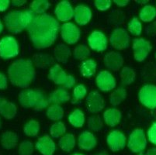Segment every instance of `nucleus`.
I'll list each match as a JSON object with an SVG mask.
<instances>
[{
    "label": "nucleus",
    "instance_id": "f257e3e1",
    "mask_svg": "<svg viewBox=\"0 0 156 155\" xmlns=\"http://www.w3.org/2000/svg\"><path fill=\"white\" fill-rule=\"evenodd\" d=\"M59 23L49 14L35 16L27 28L30 39L37 49L51 47L58 37Z\"/></svg>",
    "mask_w": 156,
    "mask_h": 155
},
{
    "label": "nucleus",
    "instance_id": "f03ea898",
    "mask_svg": "<svg viewBox=\"0 0 156 155\" xmlns=\"http://www.w3.org/2000/svg\"><path fill=\"white\" fill-rule=\"evenodd\" d=\"M35 75L34 66L30 60H16L8 68V76L11 83L23 89L29 87Z\"/></svg>",
    "mask_w": 156,
    "mask_h": 155
},
{
    "label": "nucleus",
    "instance_id": "7ed1b4c3",
    "mask_svg": "<svg viewBox=\"0 0 156 155\" xmlns=\"http://www.w3.org/2000/svg\"><path fill=\"white\" fill-rule=\"evenodd\" d=\"M36 14L30 10H15L8 12L4 16L7 30L12 33H18L27 29Z\"/></svg>",
    "mask_w": 156,
    "mask_h": 155
},
{
    "label": "nucleus",
    "instance_id": "20e7f679",
    "mask_svg": "<svg viewBox=\"0 0 156 155\" xmlns=\"http://www.w3.org/2000/svg\"><path fill=\"white\" fill-rule=\"evenodd\" d=\"M19 102L24 108L42 110L50 104L49 98L40 89H26L19 94Z\"/></svg>",
    "mask_w": 156,
    "mask_h": 155
},
{
    "label": "nucleus",
    "instance_id": "39448f33",
    "mask_svg": "<svg viewBox=\"0 0 156 155\" xmlns=\"http://www.w3.org/2000/svg\"><path fill=\"white\" fill-rule=\"evenodd\" d=\"M48 78L56 85H62L67 89H72L76 84V79L74 77L68 75L59 65H55L50 68Z\"/></svg>",
    "mask_w": 156,
    "mask_h": 155
},
{
    "label": "nucleus",
    "instance_id": "423d86ee",
    "mask_svg": "<svg viewBox=\"0 0 156 155\" xmlns=\"http://www.w3.org/2000/svg\"><path fill=\"white\" fill-rule=\"evenodd\" d=\"M19 55V45L12 36L4 37L0 40V57L2 59H10Z\"/></svg>",
    "mask_w": 156,
    "mask_h": 155
},
{
    "label": "nucleus",
    "instance_id": "0eeeda50",
    "mask_svg": "<svg viewBox=\"0 0 156 155\" xmlns=\"http://www.w3.org/2000/svg\"><path fill=\"white\" fill-rule=\"evenodd\" d=\"M127 147L134 153H141L147 147V139L144 130H134L129 136Z\"/></svg>",
    "mask_w": 156,
    "mask_h": 155
},
{
    "label": "nucleus",
    "instance_id": "6e6552de",
    "mask_svg": "<svg viewBox=\"0 0 156 155\" xmlns=\"http://www.w3.org/2000/svg\"><path fill=\"white\" fill-rule=\"evenodd\" d=\"M140 102L150 109L156 108V86L154 85H144L138 93Z\"/></svg>",
    "mask_w": 156,
    "mask_h": 155
},
{
    "label": "nucleus",
    "instance_id": "1a4fd4ad",
    "mask_svg": "<svg viewBox=\"0 0 156 155\" xmlns=\"http://www.w3.org/2000/svg\"><path fill=\"white\" fill-rule=\"evenodd\" d=\"M130 38L127 31L122 28H117L111 33L110 42L113 48L117 50L126 49L130 45Z\"/></svg>",
    "mask_w": 156,
    "mask_h": 155
},
{
    "label": "nucleus",
    "instance_id": "9d476101",
    "mask_svg": "<svg viewBox=\"0 0 156 155\" xmlns=\"http://www.w3.org/2000/svg\"><path fill=\"white\" fill-rule=\"evenodd\" d=\"M132 48L134 59L137 62H143L150 53L151 45L149 41H146L144 38H137L133 41Z\"/></svg>",
    "mask_w": 156,
    "mask_h": 155
},
{
    "label": "nucleus",
    "instance_id": "9b49d317",
    "mask_svg": "<svg viewBox=\"0 0 156 155\" xmlns=\"http://www.w3.org/2000/svg\"><path fill=\"white\" fill-rule=\"evenodd\" d=\"M61 35L63 41L68 44H74L80 37V30L72 23H66L61 26Z\"/></svg>",
    "mask_w": 156,
    "mask_h": 155
},
{
    "label": "nucleus",
    "instance_id": "f8f14e48",
    "mask_svg": "<svg viewBox=\"0 0 156 155\" xmlns=\"http://www.w3.org/2000/svg\"><path fill=\"white\" fill-rule=\"evenodd\" d=\"M88 44L90 48L96 51H103L108 46V39L103 33L93 31L88 38Z\"/></svg>",
    "mask_w": 156,
    "mask_h": 155
},
{
    "label": "nucleus",
    "instance_id": "ddd939ff",
    "mask_svg": "<svg viewBox=\"0 0 156 155\" xmlns=\"http://www.w3.org/2000/svg\"><path fill=\"white\" fill-rule=\"evenodd\" d=\"M106 142L112 151H119L126 146L127 138L125 135L119 130H113L107 136Z\"/></svg>",
    "mask_w": 156,
    "mask_h": 155
},
{
    "label": "nucleus",
    "instance_id": "4468645a",
    "mask_svg": "<svg viewBox=\"0 0 156 155\" xmlns=\"http://www.w3.org/2000/svg\"><path fill=\"white\" fill-rule=\"evenodd\" d=\"M96 82L98 88L103 92H110L116 87L114 77L107 71H102L98 74Z\"/></svg>",
    "mask_w": 156,
    "mask_h": 155
},
{
    "label": "nucleus",
    "instance_id": "2eb2a0df",
    "mask_svg": "<svg viewBox=\"0 0 156 155\" xmlns=\"http://www.w3.org/2000/svg\"><path fill=\"white\" fill-rule=\"evenodd\" d=\"M86 104L89 113H99L104 107V100L97 91H93L86 98Z\"/></svg>",
    "mask_w": 156,
    "mask_h": 155
},
{
    "label": "nucleus",
    "instance_id": "dca6fc26",
    "mask_svg": "<svg viewBox=\"0 0 156 155\" xmlns=\"http://www.w3.org/2000/svg\"><path fill=\"white\" fill-rule=\"evenodd\" d=\"M103 62L105 66L108 69L117 72L124 65V58L120 54L111 51L105 55Z\"/></svg>",
    "mask_w": 156,
    "mask_h": 155
},
{
    "label": "nucleus",
    "instance_id": "f3484780",
    "mask_svg": "<svg viewBox=\"0 0 156 155\" xmlns=\"http://www.w3.org/2000/svg\"><path fill=\"white\" fill-rule=\"evenodd\" d=\"M55 13L59 20L65 22L72 19L74 16V9L70 2L68 1H62L57 5Z\"/></svg>",
    "mask_w": 156,
    "mask_h": 155
},
{
    "label": "nucleus",
    "instance_id": "a211bd4d",
    "mask_svg": "<svg viewBox=\"0 0 156 155\" xmlns=\"http://www.w3.org/2000/svg\"><path fill=\"white\" fill-rule=\"evenodd\" d=\"M35 147L41 154L53 155L56 149V145L50 136L45 135L38 139Z\"/></svg>",
    "mask_w": 156,
    "mask_h": 155
},
{
    "label": "nucleus",
    "instance_id": "6ab92c4d",
    "mask_svg": "<svg viewBox=\"0 0 156 155\" xmlns=\"http://www.w3.org/2000/svg\"><path fill=\"white\" fill-rule=\"evenodd\" d=\"M74 18L79 26H84L91 19L92 12L86 5H79L74 9Z\"/></svg>",
    "mask_w": 156,
    "mask_h": 155
},
{
    "label": "nucleus",
    "instance_id": "aec40b11",
    "mask_svg": "<svg viewBox=\"0 0 156 155\" xmlns=\"http://www.w3.org/2000/svg\"><path fill=\"white\" fill-rule=\"evenodd\" d=\"M97 144L96 136L90 132L84 131L79 136L78 145L79 147L84 150H91Z\"/></svg>",
    "mask_w": 156,
    "mask_h": 155
},
{
    "label": "nucleus",
    "instance_id": "412c9836",
    "mask_svg": "<svg viewBox=\"0 0 156 155\" xmlns=\"http://www.w3.org/2000/svg\"><path fill=\"white\" fill-rule=\"evenodd\" d=\"M122 117V113L119 109H108L103 113V119L105 123L109 126H117L120 123Z\"/></svg>",
    "mask_w": 156,
    "mask_h": 155
},
{
    "label": "nucleus",
    "instance_id": "4be33fe9",
    "mask_svg": "<svg viewBox=\"0 0 156 155\" xmlns=\"http://www.w3.org/2000/svg\"><path fill=\"white\" fill-rule=\"evenodd\" d=\"M17 108L12 102L2 99L0 102V114L5 119H11L16 115Z\"/></svg>",
    "mask_w": 156,
    "mask_h": 155
},
{
    "label": "nucleus",
    "instance_id": "5701e85b",
    "mask_svg": "<svg viewBox=\"0 0 156 155\" xmlns=\"http://www.w3.org/2000/svg\"><path fill=\"white\" fill-rule=\"evenodd\" d=\"M50 102H54L55 104H62L65 103L70 99V95L67 90H65L63 88H59L54 91L49 96Z\"/></svg>",
    "mask_w": 156,
    "mask_h": 155
},
{
    "label": "nucleus",
    "instance_id": "b1692460",
    "mask_svg": "<svg viewBox=\"0 0 156 155\" xmlns=\"http://www.w3.org/2000/svg\"><path fill=\"white\" fill-rule=\"evenodd\" d=\"M71 50L63 44H58L54 50V55L55 59L61 63H67L69 57L71 56Z\"/></svg>",
    "mask_w": 156,
    "mask_h": 155
},
{
    "label": "nucleus",
    "instance_id": "393cba45",
    "mask_svg": "<svg viewBox=\"0 0 156 155\" xmlns=\"http://www.w3.org/2000/svg\"><path fill=\"white\" fill-rule=\"evenodd\" d=\"M18 141V136L15 133L7 131L2 133L1 136V144L2 147L7 150L16 147Z\"/></svg>",
    "mask_w": 156,
    "mask_h": 155
},
{
    "label": "nucleus",
    "instance_id": "a878e982",
    "mask_svg": "<svg viewBox=\"0 0 156 155\" xmlns=\"http://www.w3.org/2000/svg\"><path fill=\"white\" fill-rule=\"evenodd\" d=\"M96 62L93 59H88L84 61L80 66V72L83 77L90 78L93 76L96 71Z\"/></svg>",
    "mask_w": 156,
    "mask_h": 155
},
{
    "label": "nucleus",
    "instance_id": "bb28decb",
    "mask_svg": "<svg viewBox=\"0 0 156 155\" xmlns=\"http://www.w3.org/2000/svg\"><path fill=\"white\" fill-rule=\"evenodd\" d=\"M33 61H34V64L40 68H48L50 65H53L55 62L54 58L51 55H46V54L35 55L33 58Z\"/></svg>",
    "mask_w": 156,
    "mask_h": 155
},
{
    "label": "nucleus",
    "instance_id": "cd10ccee",
    "mask_svg": "<svg viewBox=\"0 0 156 155\" xmlns=\"http://www.w3.org/2000/svg\"><path fill=\"white\" fill-rule=\"evenodd\" d=\"M58 145L60 148L65 152H70L76 146V139L74 135L67 133L62 136L59 140Z\"/></svg>",
    "mask_w": 156,
    "mask_h": 155
},
{
    "label": "nucleus",
    "instance_id": "c85d7f7f",
    "mask_svg": "<svg viewBox=\"0 0 156 155\" xmlns=\"http://www.w3.org/2000/svg\"><path fill=\"white\" fill-rule=\"evenodd\" d=\"M69 123L74 127H82L85 123V115L80 109H76L70 113L69 116Z\"/></svg>",
    "mask_w": 156,
    "mask_h": 155
},
{
    "label": "nucleus",
    "instance_id": "c756f323",
    "mask_svg": "<svg viewBox=\"0 0 156 155\" xmlns=\"http://www.w3.org/2000/svg\"><path fill=\"white\" fill-rule=\"evenodd\" d=\"M120 81H121L122 85H129L134 82L135 80L136 74L135 72L132 68L125 67L120 72Z\"/></svg>",
    "mask_w": 156,
    "mask_h": 155
},
{
    "label": "nucleus",
    "instance_id": "7c9ffc66",
    "mask_svg": "<svg viewBox=\"0 0 156 155\" xmlns=\"http://www.w3.org/2000/svg\"><path fill=\"white\" fill-rule=\"evenodd\" d=\"M50 2L47 0H35L30 5V9L35 14H44L45 11L50 7Z\"/></svg>",
    "mask_w": 156,
    "mask_h": 155
},
{
    "label": "nucleus",
    "instance_id": "2f4dec72",
    "mask_svg": "<svg viewBox=\"0 0 156 155\" xmlns=\"http://www.w3.org/2000/svg\"><path fill=\"white\" fill-rule=\"evenodd\" d=\"M47 116L51 120L58 121L63 118L64 110L63 108L58 104H54L49 106L47 110Z\"/></svg>",
    "mask_w": 156,
    "mask_h": 155
},
{
    "label": "nucleus",
    "instance_id": "473e14b6",
    "mask_svg": "<svg viewBox=\"0 0 156 155\" xmlns=\"http://www.w3.org/2000/svg\"><path fill=\"white\" fill-rule=\"evenodd\" d=\"M139 16L144 22H151L156 17V9L152 5H145L140 11Z\"/></svg>",
    "mask_w": 156,
    "mask_h": 155
},
{
    "label": "nucleus",
    "instance_id": "72a5a7b5",
    "mask_svg": "<svg viewBox=\"0 0 156 155\" xmlns=\"http://www.w3.org/2000/svg\"><path fill=\"white\" fill-rule=\"evenodd\" d=\"M126 97H127L126 89L122 87L118 88L110 95V103L114 106H118L126 99Z\"/></svg>",
    "mask_w": 156,
    "mask_h": 155
},
{
    "label": "nucleus",
    "instance_id": "f704fd0d",
    "mask_svg": "<svg viewBox=\"0 0 156 155\" xmlns=\"http://www.w3.org/2000/svg\"><path fill=\"white\" fill-rule=\"evenodd\" d=\"M40 130V124L36 120H30L23 127L24 133L29 136H35L38 134Z\"/></svg>",
    "mask_w": 156,
    "mask_h": 155
},
{
    "label": "nucleus",
    "instance_id": "c9c22d12",
    "mask_svg": "<svg viewBox=\"0 0 156 155\" xmlns=\"http://www.w3.org/2000/svg\"><path fill=\"white\" fill-rule=\"evenodd\" d=\"M90 55V51L86 45H78L73 51L74 58L77 60H84Z\"/></svg>",
    "mask_w": 156,
    "mask_h": 155
},
{
    "label": "nucleus",
    "instance_id": "e433bc0d",
    "mask_svg": "<svg viewBox=\"0 0 156 155\" xmlns=\"http://www.w3.org/2000/svg\"><path fill=\"white\" fill-rule=\"evenodd\" d=\"M66 132L65 125L62 122H57L54 123L50 129L51 136L53 138H58Z\"/></svg>",
    "mask_w": 156,
    "mask_h": 155
},
{
    "label": "nucleus",
    "instance_id": "4c0bfd02",
    "mask_svg": "<svg viewBox=\"0 0 156 155\" xmlns=\"http://www.w3.org/2000/svg\"><path fill=\"white\" fill-rule=\"evenodd\" d=\"M88 127L93 131H100L103 127V123L101 118L98 116H91L88 119Z\"/></svg>",
    "mask_w": 156,
    "mask_h": 155
},
{
    "label": "nucleus",
    "instance_id": "58836bf2",
    "mask_svg": "<svg viewBox=\"0 0 156 155\" xmlns=\"http://www.w3.org/2000/svg\"><path fill=\"white\" fill-rule=\"evenodd\" d=\"M128 30L134 36H139L142 31L141 22L137 18H133L128 23Z\"/></svg>",
    "mask_w": 156,
    "mask_h": 155
},
{
    "label": "nucleus",
    "instance_id": "ea45409f",
    "mask_svg": "<svg viewBox=\"0 0 156 155\" xmlns=\"http://www.w3.org/2000/svg\"><path fill=\"white\" fill-rule=\"evenodd\" d=\"M87 94V89L83 85H77L73 91V97L74 99L72 101L73 103H75L77 101L81 100V99H84L85 96Z\"/></svg>",
    "mask_w": 156,
    "mask_h": 155
},
{
    "label": "nucleus",
    "instance_id": "a19ab883",
    "mask_svg": "<svg viewBox=\"0 0 156 155\" xmlns=\"http://www.w3.org/2000/svg\"><path fill=\"white\" fill-rule=\"evenodd\" d=\"M33 152H34V145L32 142L29 140H25L20 144V155H32Z\"/></svg>",
    "mask_w": 156,
    "mask_h": 155
},
{
    "label": "nucleus",
    "instance_id": "79ce46f5",
    "mask_svg": "<svg viewBox=\"0 0 156 155\" xmlns=\"http://www.w3.org/2000/svg\"><path fill=\"white\" fill-rule=\"evenodd\" d=\"M94 4L97 9L100 11H105L110 7L111 1L110 0H96Z\"/></svg>",
    "mask_w": 156,
    "mask_h": 155
},
{
    "label": "nucleus",
    "instance_id": "37998d69",
    "mask_svg": "<svg viewBox=\"0 0 156 155\" xmlns=\"http://www.w3.org/2000/svg\"><path fill=\"white\" fill-rule=\"evenodd\" d=\"M147 137L151 143L156 145V122L147 130Z\"/></svg>",
    "mask_w": 156,
    "mask_h": 155
},
{
    "label": "nucleus",
    "instance_id": "c03bdc74",
    "mask_svg": "<svg viewBox=\"0 0 156 155\" xmlns=\"http://www.w3.org/2000/svg\"><path fill=\"white\" fill-rule=\"evenodd\" d=\"M145 33L147 35H151V36L156 35V21L147 26L145 29Z\"/></svg>",
    "mask_w": 156,
    "mask_h": 155
},
{
    "label": "nucleus",
    "instance_id": "a18cd8bd",
    "mask_svg": "<svg viewBox=\"0 0 156 155\" xmlns=\"http://www.w3.org/2000/svg\"><path fill=\"white\" fill-rule=\"evenodd\" d=\"M7 78L3 73L0 72V89H5L7 88Z\"/></svg>",
    "mask_w": 156,
    "mask_h": 155
},
{
    "label": "nucleus",
    "instance_id": "49530a36",
    "mask_svg": "<svg viewBox=\"0 0 156 155\" xmlns=\"http://www.w3.org/2000/svg\"><path fill=\"white\" fill-rule=\"evenodd\" d=\"M10 2L9 0H0V12H4L9 6Z\"/></svg>",
    "mask_w": 156,
    "mask_h": 155
},
{
    "label": "nucleus",
    "instance_id": "de8ad7c7",
    "mask_svg": "<svg viewBox=\"0 0 156 155\" xmlns=\"http://www.w3.org/2000/svg\"><path fill=\"white\" fill-rule=\"evenodd\" d=\"M24 3H26V0H13L12 1V6H21L23 5Z\"/></svg>",
    "mask_w": 156,
    "mask_h": 155
},
{
    "label": "nucleus",
    "instance_id": "09e8293b",
    "mask_svg": "<svg viewBox=\"0 0 156 155\" xmlns=\"http://www.w3.org/2000/svg\"><path fill=\"white\" fill-rule=\"evenodd\" d=\"M114 2L119 6H125L129 2L128 0H114Z\"/></svg>",
    "mask_w": 156,
    "mask_h": 155
},
{
    "label": "nucleus",
    "instance_id": "8fccbe9b",
    "mask_svg": "<svg viewBox=\"0 0 156 155\" xmlns=\"http://www.w3.org/2000/svg\"><path fill=\"white\" fill-rule=\"evenodd\" d=\"M145 154L146 155H156V147L149 149V150H147V153H146Z\"/></svg>",
    "mask_w": 156,
    "mask_h": 155
},
{
    "label": "nucleus",
    "instance_id": "3c124183",
    "mask_svg": "<svg viewBox=\"0 0 156 155\" xmlns=\"http://www.w3.org/2000/svg\"><path fill=\"white\" fill-rule=\"evenodd\" d=\"M95 155H109V154H108V153H107V152L102 151V152H100V153H96V154H95Z\"/></svg>",
    "mask_w": 156,
    "mask_h": 155
},
{
    "label": "nucleus",
    "instance_id": "603ef678",
    "mask_svg": "<svg viewBox=\"0 0 156 155\" xmlns=\"http://www.w3.org/2000/svg\"><path fill=\"white\" fill-rule=\"evenodd\" d=\"M2 30H3V24H2V23L0 20V33L2 32Z\"/></svg>",
    "mask_w": 156,
    "mask_h": 155
},
{
    "label": "nucleus",
    "instance_id": "864d4df0",
    "mask_svg": "<svg viewBox=\"0 0 156 155\" xmlns=\"http://www.w3.org/2000/svg\"><path fill=\"white\" fill-rule=\"evenodd\" d=\"M137 2H141V4H144L146 3V2H147V1L146 0V1H136Z\"/></svg>",
    "mask_w": 156,
    "mask_h": 155
},
{
    "label": "nucleus",
    "instance_id": "5fc2aeb1",
    "mask_svg": "<svg viewBox=\"0 0 156 155\" xmlns=\"http://www.w3.org/2000/svg\"><path fill=\"white\" fill-rule=\"evenodd\" d=\"M2 127V120H1V118H0V129Z\"/></svg>",
    "mask_w": 156,
    "mask_h": 155
},
{
    "label": "nucleus",
    "instance_id": "6e6d98bb",
    "mask_svg": "<svg viewBox=\"0 0 156 155\" xmlns=\"http://www.w3.org/2000/svg\"><path fill=\"white\" fill-rule=\"evenodd\" d=\"M138 155H146V154H144V153H143V152H141V153H139Z\"/></svg>",
    "mask_w": 156,
    "mask_h": 155
},
{
    "label": "nucleus",
    "instance_id": "4d7b16f0",
    "mask_svg": "<svg viewBox=\"0 0 156 155\" xmlns=\"http://www.w3.org/2000/svg\"><path fill=\"white\" fill-rule=\"evenodd\" d=\"M73 155H83V154H82V153H75V154Z\"/></svg>",
    "mask_w": 156,
    "mask_h": 155
},
{
    "label": "nucleus",
    "instance_id": "13d9d810",
    "mask_svg": "<svg viewBox=\"0 0 156 155\" xmlns=\"http://www.w3.org/2000/svg\"><path fill=\"white\" fill-rule=\"evenodd\" d=\"M2 99H2V97H0V102H1V101H2Z\"/></svg>",
    "mask_w": 156,
    "mask_h": 155
},
{
    "label": "nucleus",
    "instance_id": "bf43d9fd",
    "mask_svg": "<svg viewBox=\"0 0 156 155\" xmlns=\"http://www.w3.org/2000/svg\"><path fill=\"white\" fill-rule=\"evenodd\" d=\"M155 59H156V54H155Z\"/></svg>",
    "mask_w": 156,
    "mask_h": 155
}]
</instances>
